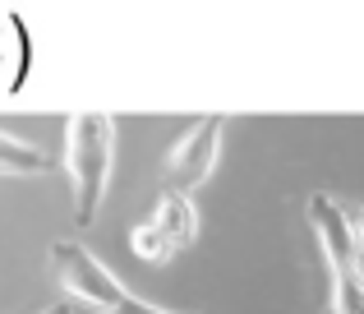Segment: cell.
<instances>
[{
  "label": "cell",
  "mask_w": 364,
  "mask_h": 314,
  "mask_svg": "<svg viewBox=\"0 0 364 314\" xmlns=\"http://www.w3.org/2000/svg\"><path fill=\"white\" fill-rule=\"evenodd\" d=\"M194 241H198V208H194V199L189 194H161L148 222L134 226L129 250L139 254L143 263H171Z\"/></svg>",
  "instance_id": "4"
},
{
  "label": "cell",
  "mask_w": 364,
  "mask_h": 314,
  "mask_svg": "<svg viewBox=\"0 0 364 314\" xmlns=\"http://www.w3.org/2000/svg\"><path fill=\"white\" fill-rule=\"evenodd\" d=\"M309 226L323 245V263L332 273L328 314H364V282L355 278V241H350L346 208L328 194H309Z\"/></svg>",
  "instance_id": "3"
},
{
  "label": "cell",
  "mask_w": 364,
  "mask_h": 314,
  "mask_svg": "<svg viewBox=\"0 0 364 314\" xmlns=\"http://www.w3.org/2000/svg\"><path fill=\"white\" fill-rule=\"evenodd\" d=\"M51 273L60 282V291L79 305L97 310V314H176V310H157L148 300H139L129 287L79 241H55L51 245Z\"/></svg>",
  "instance_id": "2"
},
{
  "label": "cell",
  "mask_w": 364,
  "mask_h": 314,
  "mask_svg": "<svg viewBox=\"0 0 364 314\" xmlns=\"http://www.w3.org/2000/svg\"><path fill=\"white\" fill-rule=\"evenodd\" d=\"M42 314H74V305H70V300H60V305H51V310H42Z\"/></svg>",
  "instance_id": "8"
},
{
  "label": "cell",
  "mask_w": 364,
  "mask_h": 314,
  "mask_svg": "<svg viewBox=\"0 0 364 314\" xmlns=\"http://www.w3.org/2000/svg\"><path fill=\"white\" fill-rule=\"evenodd\" d=\"M346 222H350V241H355L360 250H364V208H350Z\"/></svg>",
  "instance_id": "7"
},
{
  "label": "cell",
  "mask_w": 364,
  "mask_h": 314,
  "mask_svg": "<svg viewBox=\"0 0 364 314\" xmlns=\"http://www.w3.org/2000/svg\"><path fill=\"white\" fill-rule=\"evenodd\" d=\"M222 130H226V116H203L198 125H189L185 135L171 144L166 162H161L166 194H189V189H198L213 176L217 153H222Z\"/></svg>",
  "instance_id": "5"
},
{
  "label": "cell",
  "mask_w": 364,
  "mask_h": 314,
  "mask_svg": "<svg viewBox=\"0 0 364 314\" xmlns=\"http://www.w3.org/2000/svg\"><path fill=\"white\" fill-rule=\"evenodd\" d=\"M111 153H116V120L102 111H83L65 125V171L74 185V226H88L107 199Z\"/></svg>",
  "instance_id": "1"
},
{
  "label": "cell",
  "mask_w": 364,
  "mask_h": 314,
  "mask_svg": "<svg viewBox=\"0 0 364 314\" xmlns=\"http://www.w3.org/2000/svg\"><path fill=\"white\" fill-rule=\"evenodd\" d=\"M46 171H51V157L42 148L0 130V176H46Z\"/></svg>",
  "instance_id": "6"
}]
</instances>
